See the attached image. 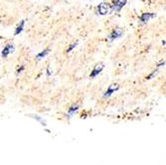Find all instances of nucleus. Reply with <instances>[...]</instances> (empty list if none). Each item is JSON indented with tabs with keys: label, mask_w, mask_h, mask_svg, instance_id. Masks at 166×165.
<instances>
[{
	"label": "nucleus",
	"mask_w": 166,
	"mask_h": 165,
	"mask_svg": "<svg viewBox=\"0 0 166 165\" xmlns=\"http://www.w3.org/2000/svg\"><path fill=\"white\" fill-rule=\"evenodd\" d=\"M103 68H105V65H103L102 63L97 65V66L95 67V69L92 70V72L91 73V74H89V78H91V79H94V78L97 77V76H99L100 73H102V71L103 70Z\"/></svg>",
	"instance_id": "obj_4"
},
{
	"label": "nucleus",
	"mask_w": 166,
	"mask_h": 165,
	"mask_svg": "<svg viewBox=\"0 0 166 165\" xmlns=\"http://www.w3.org/2000/svg\"><path fill=\"white\" fill-rule=\"evenodd\" d=\"M118 89H119V86L118 84H113V85H110L108 88V90L105 92V94H103V98H110L113 93L118 91Z\"/></svg>",
	"instance_id": "obj_3"
},
{
	"label": "nucleus",
	"mask_w": 166,
	"mask_h": 165,
	"mask_svg": "<svg viewBox=\"0 0 166 165\" xmlns=\"http://www.w3.org/2000/svg\"><path fill=\"white\" fill-rule=\"evenodd\" d=\"M108 11H110V7H108V5L107 3H105V2L97 5V14L105 15V14H108Z\"/></svg>",
	"instance_id": "obj_5"
},
{
	"label": "nucleus",
	"mask_w": 166,
	"mask_h": 165,
	"mask_svg": "<svg viewBox=\"0 0 166 165\" xmlns=\"http://www.w3.org/2000/svg\"><path fill=\"white\" fill-rule=\"evenodd\" d=\"M122 35H123V30L121 28H116L111 31V33L108 36V39H110V41H113L118 38H121Z\"/></svg>",
	"instance_id": "obj_2"
},
{
	"label": "nucleus",
	"mask_w": 166,
	"mask_h": 165,
	"mask_svg": "<svg viewBox=\"0 0 166 165\" xmlns=\"http://www.w3.org/2000/svg\"><path fill=\"white\" fill-rule=\"evenodd\" d=\"M78 110H79V104H74L73 105H71L70 109L68 110V113H69L70 115H73L74 113H76V112H78Z\"/></svg>",
	"instance_id": "obj_10"
},
{
	"label": "nucleus",
	"mask_w": 166,
	"mask_h": 165,
	"mask_svg": "<svg viewBox=\"0 0 166 165\" xmlns=\"http://www.w3.org/2000/svg\"><path fill=\"white\" fill-rule=\"evenodd\" d=\"M24 25H25V20H21V22L18 24V26H17V27H16V29H15V32H14V34H15V35H18V34H20L21 32L23 31Z\"/></svg>",
	"instance_id": "obj_8"
},
{
	"label": "nucleus",
	"mask_w": 166,
	"mask_h": 165,
	"mask_svg": "<svg viewBox=\"0 0 166 165\" xmlns=\"http://www.w3.org/2000/svg\"><path fill=\"white\" fill-rule=\"evenodd\" d=\"M23 70H24V66H21L20 68H19V69H18V71H17V73H16V74H17V76L19 75V73H21V72L23 71Z\"/></svg>",
	"instance_id": "obj_12"
},
{
	"label": "nucleus",
	"mask_w": 166,
	"mask_h": 165,
	"mask_svg": "<svg viewBox=\"0 0 166 165\" xmlns=\"http://www.w3.org/2000/svg\"><path fill=\"white\" fill-rule=\"evenodd\" d=\"M77 45H78V42H74V43H72V44H71V45L69 46V48H68V49H67V53H70L71 51L74 49V48L77 47Z\"/></svg>",
	"instance_id": "obj_11"
},
{
	"label": "nucleus",
	"mask_w": 166,
	"mask_h": 165,
	"mask_svg": "<svg viewBox=\"0 0 166 165\" xmlns=\"http://www.w3.org/2000/svg\"><path fill=\"white\" fill-rule=\"evenodd\" d=\"M127 0H113L111 5V11H121V8L126 4Z\"/></svg>",
	"instance_id": "obj_1"
},
{
	"label": "nucleus",
	"mask_w": 166,
	"mask_h": 165,
	"mask_svg": "<svg viewBox=\"0 0 166 165\" xmlns=\"http://www.w3.org/2000/svg\"><path fill=\"white\" fill-rule=\"evenodd\" d=\"M14 52V45L13 44H7L4 47V49L2 50V57H7L9 54H11Z\"/></svg>",
	"instance_id": "obj_7"
},
{
	"label": "nucleus",
	"mask_w": 166,
	"mask_h": 165,
	"mask_svg": "<svg viewBox=\"0 0 166 165\" xmlns=\"http://www.w3.org/2000/svg\"><path fill=\"white\" fill-rule=\"evenodd\" d=\"M156 16V14L155 13H149V12H145V13H142L140 16H139V21H140V23H146L147 21L150 20L151 18H153Z\"/></svg>",
	"instance_id": "obj_6"
},
{
	"label": "nucleus",
	"mask_w": 166,
	"mask_h": 165,
	"mask_svg": "<svg viewBox=\"0 0 166 165\" xmlns=\"http://www.w3.org/2000/svg\"><path fill=\"white\" fill-rule=\"evenodd\" d=\"M49 53H50V49H49V48H47V49L43 50L42 52H40L39 54H37V55H36V59H37V60H41V59H43L44 57L47 56Z\"/></svg>",
	"instance_id": "obj_9"
}]
</instances>
